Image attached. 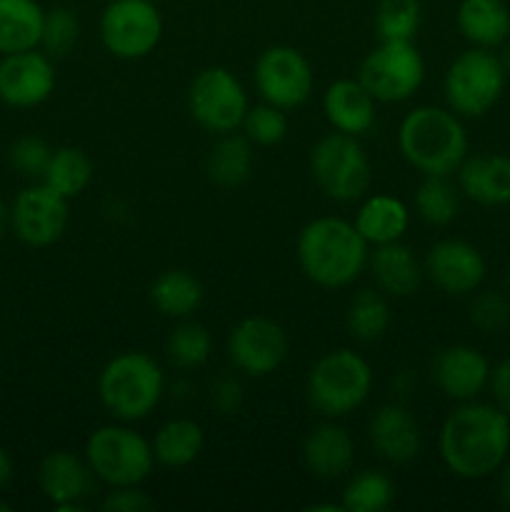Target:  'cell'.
Instances as JSON below:
<instances>
[{
    "mask_svg": "<svg viewBox=\"0 0 510 512\" xmlns=\"http://www.w3.org/2000/svg\"><path fill=\"white\" fill-rule=\"evenodd\" d=\"M438 450L455 478H488L508 460L510 415L495 403L465 400L440 425Z\"/></svg>",
    "mask_w": 510,
    "mask_h": 512,
    "instance_id": "6da1fadb",
    "label": "cell"
},
{
    "mask_svg": "<svg viewBox=\"0 0 510 512\" xmlns=\"http://www.w3.org/2000/svg\"><path fill=\"white\" fill-rule=\"evenodd\" d=\"M370 245L353 220L323 215L300 230L295 258L310 283L325 290L348 288L368 268Z\"/></svg>",
    "mask_w": 510,
    "mask_h": 512,
    "instance_id": "7a4b0ae2",
    "label": "cell"
},
{
    "mask_svg": "<svg viewBox=\"0 0 510 512\" xmlns=\"http://www.w3.org/2000/svg\"><path fill=\"white\" fill-rule=\"evenodd\" d=\"M400 155L423 175H453L468 158L463 118L440 105H418L398 128Z\"/></svg>",
    "mask_w": 510,
    "mask_h": 512,
    "instance_id": "3957f363",
    "label": "cell"
},
{
    "mask_svg": "<svg viewBox=\"0 0 510 512\" xmlns=\"http://www.w3.org/2000/svg\"><path fill=\"white\" fill-rule=\"evenodd\" d=\"M98 400L110 418L120 423H140L150 418L165 395V373L153 355L143 350H123L100 368Z\"/></svg>",
    "mask_w": 510,
    "mask_h": 512,
    "instance_id": "277c9868",
    "label": "cell"
},
{
    "mask_svg": "<svg viewBox=\"0 0 510 512\" xmlns=\"http://www.w3.org/2000/svg\"><path fill=\"white\" fill-rule=\"evenodd\" d=\"M373 390V368L353 348H335L320 355L305 378V398L318 415L340 420L355 413Z\"/></svg>",
    "mask_w": 510,
    "mask_h": 512,
    "instance_id": "5b68a950",
    "label": "cell"
},
{
    "mask_svg": "<svg viewBox=\"0 0 510 512\" xmlns=\"http://www.w3.org/2000/svg\"><path fill=\"white\" fill-rule=\"evenodd\" d=\"M85 460L108 488L120 485H143L155 470L153 443L133 428V423L113 420L100 425L85 440Z\"/></svg>",
    "mask_w": 510,
    "mask_h": 512,
    "instance_id": "8992f818",
    "label": "cell"
},
{
    "mask_svg": "<svg viewBox=\"0 0 510 512\" xmlns=\"http://www.w3.org/2000/svg\"><path fill=\"white\" fill-rule=\"evenodd\" d=\"M505 80L508 73L500 55L488 48H468L445 70V103L460 118H483L503 95Z\"/></svg>",
    "mask_w": 510,
    "mask_h": 512,
    "instance_id": "52a82bcc",
    "label": "cell"
},
{
    "mask_svg": "<svg viewBox=\"0 0 510 512\" xmlns=\"http://www.w3.org/2000/svg\"><path fill=\"white\" fill-rule=\"evenodd\" d=\"M310 175L325 198L355 203L370 188V158L360 138L333 130L310 150Z\"/></svg>",
    "mask_w": 510,
    "mask_h": 512,
    "instance_id": "ba28073f",
    "label": "cell"
},
{
    "mask_svg": "<svg viewBox=\"0 0 510 512\" xmlns=\"http://www.w3.org/2000/svg\"><path fill=\"white\" fill-rule=\"evenodd\" d=\"M358 80L375 103H405L425 80V60L413 40H380L363 58Z\"/></svg>",
    "mask_w": 510,
    "mask_h": 512,
    "instance_id": "9c48e42d",
    "label": "cell"
},
{
    "mask_svg": "<svg viewBox=\"0 0 510 512\" xmlns=\"http://www.w3.org/2000/svg\"><path fill=\"white\" fill-rule=\"evenodd\" d=\"M250 108L248 93L233 70L223 65H210L195 73L188 88V110L195 123L215 138L235 133L243 125Z\"/></svg>",
    "mask_w": 510,
    "mask_h": 512,
    "instance_id": "30bf717a",
    "label": "cell"
},
{
    "mask_svg": "<svg viewBox=\"0 0 510 512\" xmlns=\"http://www.w3.org/2000/svg\"><path fill=\"white\" fill-rule=\"evenodd\" d=\"M163 38V15L155 0H108L100 15L103 48L118 60L148 58Z\"/></svg>",
    "mask_w": 510,
    "mask_h": 512,
    "instance_id": "8fae6325",
    "label": "cell"
},
{
    "mask_svg": "<svg viewBox=\"0 0 510 512\" xmlns=\"http://www.w3.org/2000/svg\"><path fill=\"white\" fill-rule=\"evenodd\" d=\"M253 83L260 100L288 113L308 103L315 88V73L298 48L270 45L255 60Z\"/></svg>",
    "mask_w": 510,
    "mask_h": 512,
    "instance_id": "7c38bea8",
    "label": "cell"
},
{
    "mask_svg": "<svg viewBox=\"0 0 510 512\" xmlns=\"http://www.w3.org/2000/svg\"><path fill=\"white\" fill-rule=\"evenodd\" d=\"M228 360L248 378H268L285 363L290 350L288 333L268 315H250L230 328L225 340Z\"/></svg>",
    "mask_w": 510,
    "mask_h": 512,
    "instance_id": "4fadbf2b",
    "label": "cell"
},
{
    "mask_svg": "<svg viewBox=\"0 0 510 512\" xmlns=\"http://www.w3.org/2000/svg\"><path fill=\"white\" fill-rule=\"evenodd\" d=\"M70 200L45 183H33L15 195L10 205V228L28 248H48L65 235L70 220Z\"/></svg>",
    "mask_w": 510,
    "mask_h": 512,
    "instance_id": "5bb4252c",
    "label": "cell"
},
{
    "mask_svg": "<svg viewBox=\"0 0 510 512\" xmlns=\"http://www.w3.org/2000/svg\"><path fill=\"white\" fill-rule=\"evenodd\" d=\"M55 65L43 50L0 55V103L8 108H38L55 93Z\"/></svg>",
    "mask_w": 510,
    "mask_h": 512,
    "instance_id": "9a60e30c",
    "label": "cell"
},
{
    "mask_svg": "<svg viewBox=\"0 0 510 512\" xmlns=\"http://www.w3.org/2000/svg\"><path fill=\"white\" fill-rule=\"evenodd\" d=\"M423 268L435 288L443 290L445 295H458V298L480 290V285L485 283V273H488L483 253L473 243L455 238H445L430 245Z\"/></svg>",
    "mask_w": 510,
    "mask_h": 512,
    "instance_id": "2e32d148",
    "label": "cell"
},
{
    "mask_svg": "<svg viewBox=\"0 0 510 512\" xmlns=\"http://www.w3.org/2000/svg\"><path fill=\"white\" fill-rule=\"evenodd\" d=\"M38 485L58 512H80L95 493L98 478L90 470L85 455L53 450L40 460Z\"/></svg>",
    "mask_w": 510,
    "mask_h": 512,
    "instance_id": "e0dca14e",
    "label": "cell"
},
{
    "mask_svg": "<svg viewBox=\"0 0 510 512\" xmlns=\"http://www.w3.org/2000/svg\"><path fill=\"white\" fill-rule=\"evenodd\" d=\"M430 375H433L435 388L445 398L465 403V400H475L488 388L490 363L473 345L455 343L435 353Z\"/></svg>",
    "mask_w": 510,
    "mask_h": 512,
    "instance_id": "ac0fdd59",
    "label": "cell"
},
{
    "mask_svg": "<svg viewBox=\"0 0 510 512\" xmlns=\"http://www.w3.org/2000/svg\"><path fill=\"white\" fill-rule=\"evenodd\" d=\"M370 448L385 463L408 465L423 450V433L415 415L403 403H385L368 420Z\"/></svg>",
    "mask_w": 510,
    "mask_h": 512,
    "instance_id": "d6986e66",
    "label": "cell"
},
{
    "mask_svg": "<svg viewBox=\"0 0 510 512\" xmlns=\"http://www.w3.org/2000/svg\"><path fill=\"white\" fill-rule=\"evenodd\" d=\"M303 465L313 478L333 483L345 478L355 465V440L343 425L325 418L303 443Z\"/></svg>",
    "mask_w": 510,
    "mask_h": 512,
    "instance_id": "ffe728a7",
    "label": "cell"
},
{
    "mask_svg": "<svg viewBox=\"0 0 510 512\" xmlns=\"http://www.w3.org/2000/svg\"><path fill=\"white\" fill-rule=\"evenodd\" d=\"M323 113L330 128L360 138L375 125L378 103L358 78H340L325 88Z\"/></svg>",
    "mask_w": 510,
    "mask_h": 512,
    "instance_id": "44dd1931",
    "label": "cell"
},
{
    "mask_svg": "<svg viewBox=\"0 0 510 512\" xmlns=\"http://www.w3.org/2000/svg\"><path fill=\"white\" fill-rule=\"evenodd\" d=\"M368 270L373 275L378 290L390 298H410L420 290L425 278V268L413 253V248L395 240V243L375 245L368 255Z\"/></svg>",
    "mask_w": 510,
    "mask_h": 512,
    "instance_id": "7402d4cb",
    "label": "cell"
},
{
    "mask_svg": "<svg viewBox=\"0 0 510 512\" xmlns=\"http://www.w3.org/2000/svg\"><path fill=\"white\" fill-rule=\"evenodd\" d=\"M460 193L478 205H510V155H468L455 170Z\"/></svg>",
    "mask_w": 510,
    "mask_h": 512,
    "instance_id": "603a6c76",
    "label": "cell"
},
{
    "mask_svg": "<svg viewBox=\"0 0 510 512\" xmlns=\"http://www.w3.org/2000/svg\"><path fill=\"white\" fill-rule=\"evenodd\" d=\"M353 225L370 248L395 243V240H403L405 233H408L410 208L390 193H373L368 198L363 195Z\"/></svg>",
    "mask_w": 510,
    "mask_h": 512,
    "instance_id": "cb8c5ba5",
    "label": "cell"
},
{
    "mask_svg": "<svg viewBox=\"0 0 510 512\" xmlns=\"http://www.w3.org/2000/svg\"><path fill=\"white\" fill-rule=\"evenodd\" d=\"M455 25L473 48H500L510 38V8L503 0H460Z\"/></svg>",
    "mask_w": 510,
    "mask_h": 512,
    "instance_id": "d4e9b609",
    "label": "cell"
},
{
    "mask_svg": "<svg viewBox=\"0 0 510 512\" xmlns=\"http://www.w3.org/2000/svg\"><path fill=\"white\" fill-rule=\"evenodd\" d=\"M205 288L190 270L170 268L163 270L150 283V303L160 315L170 320L193 318L195 310L203 305Z\"/></svg>",
    "mask_w": 510,
    "mask_h": 512,
    "instance_id": "484cf974",
    "label": "cell"
},
{
    "mask_svg": "<svg viewBox=\"0 0 510 512\" xmlns=\"http://www.w3.org/2000/svg\"><path fill=\"white\" fill-rule=\"evenodd\" d=\"M253 148L255 145L238 130L218 135L205 158V173H208L210 183L218 188H240L243 183H248L255 163Z\"/></svg>",
    "mask_w": 510,
    "mask_h": 512,
    "instance_id": "4316f807",
    "label": "cell"
},
{
    "mask_svg": "<svg viewBox=\"0 0 510 512\" xmlns=\"http://www.w3.org/2000/svg\"><path fill=\"white\" fill-rule=\"evenodd\" d=\"M155 463L163 468H188L200 458L205 448L203 425L193 418H170L153 435Z\"/></svg>",
    "mask_w": 510,
    "mask_h": 512,
    "instance_id": "83f0119b",
    "label": "cell"
},
{
    "mask_svg": "<svg viewBox=\"0 0 510 512\" xmlns=\"http://www.w3.org/2000/svg\"><path fill=\"white\" fill-rule=\"evenodd\" d=\"M43 20L38 0H0V55L40 48Z\"/></svg>",
    "mask_w": 510,
    "mask_h": 512,
    "instance_id": "f1b7e54d",
    "label": "cell"
},
{
    "mask_svg": "<svg viewBox=\"0 0 510 512\" xmlns=\"http://www.w3.org/2000/svg\"><path fill=\"white\" fill-rule=\"evenodd\" d=\"M95 175V163L83 148L78 145H63V148H55L50 155V163L45 168V175L40 178V183H45L48 188H53L55 193L63 195V198L73 200L93 183Z\"/></svg>",
    "mask_w": 510,
    "mask_h": 512,
    "instance_id": "f546056e",
    "label": "cell"
},
{
    "mask_svg": "<svg viewBox=\"0 0 510 512\" xmlns=\"http://www.w3.org/2000/svg\"><path fill=\"white\" fill-rule=\"evenodd\" d=\"M393 323L390 303L383 290H358L345 308V328L358 343H375Z\"/></svg>",
    "mask_w": 510,
    "mask_h": 512,
    "instance_id": "4dcf8cb0",
    "label": "cell"
},
{
    "mask_svg": "<svg viewBox=\"0 0 510 512\" xmlns=\"http://www.w3.org/2000/svg\"><path fill=\"white\" fill-rule=\"evenodd\" d=\"M460 188L450 180V175H423L415 188L413 205L423 223L433 228H445L460 213Z\"/></svg>",
    "mask_w": 510,
    "mask_h": 512,
    "instance_id": "1f68e13d",
    "label": "cell"
},
{
    "mask_svg": "<svg viewBox=\"0 0 510 512\" xmlns=\"http://www.w3.org/2000/svg\"><path fill=\"white\" fill-rule=\"evenodd\" d=\"M168 360L180 370L203 368L213 355V335L203 323L193 318L175 320V328L165 340Z\"/></svg>",
    "mask_w": 510,
    "mask_h": 512,
    "instance_id": "d6a6232c",
    "label": "cell"
},
{
    "mask_svg": "<svg viewBox=\"0 0 510 512\" xmlns=\"http://www.w3.org/2000/svg\"><path fill=\"white\" fill-rule=\"evenodd\" d=\"M395 485L383 470H360L350 475L340 493L343 512H383L393 505Z\"/></svg>",
    "mask_w": 510,
    "mask_h": 512,
    "instance_id": "836d02e7",
    "label": "cell"
},
{
    "mask_svg": "<svg viewBox=\"0 0 510 512\" xmlns=\"http://www.w3.org/2000/svg\"><path fill=\"white\" fill-rule=\"evenodd\" d=\"M423 23L420 0H380L373 25L380 40H415Z\"/></svg>",
    "mask_w": 510,
    "mask_h": 512,
    "instance_id": "e575fe53",
    "label": "cell"
},
{
    "mask_svg": "<svg viewBox=\"0 0 510 512\" xmlns=\"http://www.w3.org/2000/svg\"><path fill=\"white\" fill-rule=\"evenodd\" d=\"M288 115L283 108H275V105L260 100L258 105H250L248 113H245L243 130L245 138L250 140L258 148H273V145L283 143L285 135H288Z\"/></svg>",
    "mask_w": 510,
    "mask_h": 512,
    "instance_id": "d590c367",
    "label": "cell"
},
{
    "mask_svg": "<svg viewBox=\"0 0 510 512\" xmlns=\"http://www.w3.org/2000/svg\"><path fill=\"white\" fill-rule=\"evenodd\" d=\"M80 38V20L65 5H55V8L45 10L43 20V35H40V50L50 58H65L73 53Z\"/></svg>",
    "mask_w": 510,
    "mask_h": 512,
    "instance_id": "8d00e7d4",
    "label": "cell"
},
{
    "mask_svg": "<svg viewBox=\"0 0 510 512\" xmlns=\"http://www.w3.org/2000/svg\"><path fill=\"white\" fill-rule=\"evenodd\" d=\"M510 300L498 290H483L470 303V325L485 335H495L508 328Z\"/></svg>",
    "mask_w": 510,
    "mask_h": 512,
    "instance_id": "74e56055",
    "label": "cell"
},
{
    "mask_svg": "<svg viewBox=\"0 0 510 512\" xmlns=\"http://www.w3.org/2000/svg\"><path fill=\"white\" fill-rule=\"evenodd\" d=\"M50 155H53V148L43 138L25 135V138L15 140L13 148H10V165L25 178L40 180L48 168Z\"/></svg>",
    "mask_w": 510,
    "mask_h": 512,
    "instance_id": "f35d334b",
    "label": "cell"
},
{
    "mask_svg": "<svg viewBox=\"0 0 510 512\" xmlns=\"http://www.w3.org/2000/svg\"><path fill=\"white\" fill-rule=\"evenodd\" d=\"M100 508L110 512H145L155 508V500L140 485H120L108 488V493L100 498Z\"/></svg>",
    "mask_w": 510,
    "mask_h": 512,
    "instance_id": "ab89813d",
    "label": "cell"
},
{
    "mask_svg": "<svg viewBox=\"0 0 510 512\" xmlns=\"http://www.w3.org/2000/svg\"><path fill=\"white\" fill-rule=\"evenodd\" d=\"M210 405L218 410L220 415L238 413L243 405V383L238 375L220 373L210 385Z\"/></svg>",
    "mask_w": 510,
    "mask_h": 512,
    "instance_id": "60d3db41",
    "label": "cell"
},
{
    "mask_svg": "<svg viewBox=\"0 0 510 512\" xmlns=\"http://www.w3.org/2000/svg\"><path fill=\"white\" fill-rule=\"evenodd\" d=\"M488 390L493 395V403L510 415V358L500 360L498 365H490Z\"/></svg>",
    "mask_w": 510,
    "mask_h": 512,
    "instance_id": "b9f144b4",
    "label": "cell"
},
{
    "mask_svg": "<svg viewBox=\"0 0 510 512\" xmlns=\"http://www.w3.org/2000/svg\"><path fill=\"white\" fill-rule=\"evenodd\" d=\"M13 470V458H10L8 450L0 445V493H3L10 485V480H13Z\"/></svg>",
    "mask_w": 510,
    "mask_h": 512,
    "instance_id": "7bdbcfd3",
    "label": "cell"
},
{
    "mask_svg": "<svg viewBox=\"0 0 510 512\" xmlns=\"http://www.w3.org/2000/svg\"><path fill=\"white\" fill-rule=\"evenodd\" d=\"M498 498L505 508H510V463H503V468H500Z\"/></svg>",
    "mask_w": 510,
    "mask_h": 512,
    "instance_id": "ee69618b",
    "label": "cell"
},
{
    "mask_svg": "<svg viewBox=\"0 0 510 512\" xmlns=\"http://www.w3.org/2000/svg\"><path fill=\"white\" fill-rule=\"evenodd\" d=\"M10 228V208L5 205V200L0 198V240L5 238V230Z\"/></svg>",
    "mask_w": 510,
    "mask_h": 512,
    "instance_id": "f6af8a7d",
    "label": "cell"
},
{
    "mask_svg": "<svg viewBox=\"0 0 510 512\" xmlns=\"http://www.w3.org/2000/svg\"><path fill=\"white\" fill-rule=\"evenodd\" d=\"M308 512H343V505L340 503H315L305 508Z\"/></svg>",
    "mask_w": 510,
    "mask_h": 512,
    "instance_id": "bcb514c9",
    "label": "cell"
},
{
    "mask_svg": "<svg viewBox=\"0 0 510 512\" xmlns=\"http://www.w3.org/2000/svg\"><path fill=\"white\" fill-rule=\"evenodd\" d=\"M500 48H503V55H500V60H503V68H505V73H510V38L505 40Z\"/></svg>",
    "mask_w": 510,
    "mask_h": 512,
    "instance_id": "7dc6e473",
    "label": "cell"
},
{
    "mask_svg": "<svg viewBox=\"0 0 510 512\" xmlns=\"http://www.w3.org/2000/svg\"><path fill=\"white\" fill-rule=\"evenodd\" d=\"M13 508H10V503H5V500H0V512H10Z\"/></svg>",
    "mask_w": 510,
    "mask_h": 512,
    "instance_id": "c3c4849f",
    "label": "cell"
},
{
    "mask_svg": "<svg viewBox=\"0 0 510 512\" xmlns=\"http://www.w3.org/2000/svg\"><path fill=\"white\" fill-rule=\"evenodd\" d=\"M508 283H510V268H508Z\"/></svg>",
    "mask_w": 510,
    "mask_h": 512,
    "instance_id": "681fc988",
    "label": "cell"
}]
</instances>
